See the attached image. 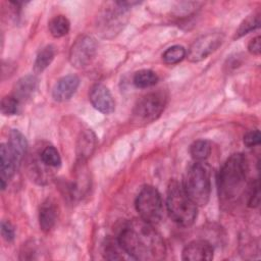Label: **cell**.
Listing matches in <instances>:
<instances>
[{
    "mask_svg": "<svg viewBox=\"0 0 261 261\" xmlns=\"http://www.w3.org/2000/svg\"><path fill=\"white\" fill-rule=\"evenodd\" d=\"M117 241L125 253L135 260L159 261L166 254L165 243L153 224L134 218L121 227Z\"/></svg>",
    "mask_w": 261,
    "mask_h": 261,
    "instance_id": "cell-1",
    "label": "cell"
},
{
    "mask_svg": "<svg viewBox=\"0 0 261 261\" xmlns=\"http://www.w3.org/2000/svg\"><path fill=\"white\" fill-rule=\"evenodd\" d=\"M249 171V163L243 153L230 155L217 176L218 195L222 202H230L242 193Z\"/></svg>",
    "mask_w": 261,
    "mask_h": 261,
    "instance_id": "cell-2",
    "label": "cell"
},
{
    "mask_svg": "<svg viewBox=\"0 0 261 261\" xmlns=\"http://www.w3.org/2000/svg\"><path fill=\"white\" fill-rule=\"evenodd\" d=\"M166 209L169 217L178 225L190 226L197 217V205L186 193L182 184L171 180L167 188Z\"/></svg>",
    "mask_w": 261,
    "mask_h": 261,
    "instance_id": "cell-3",
    "label": "cell"
},
{
    "mask_svg": "<svg viewBox=\"0 0 261 261\" xmlns=\"http://www.w3.org/2000/svg\"><path fill=\"white\" fill-rule=\"evenodd\" d=\"M182 187L197 206H205L210 198L211 181L209 168L203 162H195L187 169Z\"/></svg>",
    "mask_w": 261,
    "mask_h": 261,
    "instance_id": "cell-4",
    "label": "cell"
},
{
    "mask_svg": "<svg viewBox=\"0 0 261 261\" xmlns=\"http://www.w3.org/2000/svg\"><path fill=\"white\" fill-rule=\"evenodd\" d=\"M167 97L161 92H151L143 96L133 109V122L137 124H147L156 120L163 112Z\"/></svg>",
    "mask_w": 261,
    "mask_h": 261,
    "instance_id": "cell-5",
    "label": "cell"
},
{
    "mask_svg": "<svg viewBox=\"0 0 261 261\" xmlns=\"http://www.w3.org/2000/svg\"><path fill=\"white\" fill-rule=\"evenodd\" d=\"M136 209L142 219L156 224L163 216V203L158 190L152 186L144 187L137 196Z\"/></svg>",
    "mask_w": 261,
    "mask_h": 261,
    "instance_id": "cell-6",
    "label": "cell"
},
{
    "mask_svg": "<svg viewBox=\"0 0 261 261\" xmlns=\"http://www.w3.org/2000/svg\"><path fill=\"white\" fill-rule=\"evenodd\" d=\"M97 52V42L89 35H81L73 42L69 51V61L76 68H84L91 63Z\"/></svg>",
    "mask_w": 261,
    "mask_h": 261,
    "instance_id": "cell-7",
    "label": "cell"
},
{
    "mask_svg": "<svg viewBox=\"0 0 261 261\" xmlns=\"http://www.w3.org/2000/svg\"><path fill=\"white\" fill-rule=\"evenodd\" d=\"M223 40L224 35L221 32H211L201 36L190 46L187 54L188 59L191 62H199L207 58L221 46Z\"/></svg>",
    "mask_w": 261,
    "mask_h": 261,
    "instance_id": "cell-8",
    "label": "cell"
},
{
    "mask_svg": "<svg viewBox=\"0 0 261 261\" xmlns=\"http://www.w3.org/2000/svg\"><path fill=\"white\" fill-rule=\"evenodd\" d=\"M138 2H114L112 7H107L101 15V27L105 34H114L120 31L128 8Z\"/></svg>",
    "mask_w": 261,
    "mask_h": 261,
    "instance_id": "cell-9",
    "label": "cell"
},
{
    "mask_svg": "<svg viewBox=\"0 0 261 261\" xmlns=\"http://www.w3.org/2000/svg\"><path fill=\"white\" fill-rule=\"evenodd\" d=\"M89 99L93 107L104 114H110L115 109L113 96L103 84H95L92 86Z\"/></svg>",
    "mask_w": 261,
    "mask_h": 261,
    "instance_id": "cell-10",
    "label": "cell"
},
{
    "mask_svg": "<svg viewBox=\"0 0 261 261\" xmlns=\"http://www.w3.org/2000/svg\"><path fill=\"white\" fill-rule=\"evenodd\" d=\"M19 164L10 152L7 144H1L0 147V185L1 190H5L8 181L12 178Z\"/></svg>",
    "mask_w": 261,
    "mask_h": 261,
    "instance_id": "cell-11",
    "label": "cell"
},
{
    "mask_svg": "<svg viewBox=\"0 0 261 261\" xmlns=\"http://www.w3.org/2000/svg\"><path fill=\"white\" fill-rule=\"evenodd\" d=\"M181 258L186 261L211 260L213 258V247L205 240H195L184 248Z\"/></svg>",
    "mask_w": 261,
    "mask_h": 261,
    "instance_id": "cell-12",
    "label": "cell"
},
{
    "mask_svg": "<svg viewBox=\"0 0 261 261\" xmlns=\"http://www.w3.org/2000/svg\"><path fill=\"white\" fill-rule=\"evenodd\" d=\"M80 85V79L75 74H68L54 85L52 89V97L57 102H64L69 100L76 92Z\"/></svg>",
    "mask_w": 261,
    "mask_h": 261,
    "instance_id": "cell-13",
    "label": "cell"
},
{
    "mask_svg": "<svg viewBox=\"0 0 261 261\" xmlns=\"http://www.w3.org/2000/svg\"><path fill=\"white\" fill-rule=\"evenodd\" d=\"M57 216L58 207L56 202L51 198H47L39 208V224L41 229L45 232L50 231L56 223Z\"/></svg>",
    "mask_w": 261,
    "mask_h": 261,
    "instance_id": "cell-14",
    "label": "cell"
},
{
    "mask_svg": "<svg viewBox=\"0 0 261 261\" xmlns=\"http://www.w3.org/2000/svg\"><path fill=\"white\" fill-rule=\"evenodd\" d=\"M37 86H38V79L35 75L29 74V75L22 76L14 85L12 95L19 102L27 101L34 95L37 89Z\"/></svg>",
    "mask_w": 261,
    "mask_h": 261,
    "instance_id": "cell-15",
    "label": "cell"
},
{
    "mask_svg": "<svg viewBox=\"0 0 261 261\" xmlns=\"http://www.w3.org/2000/svg\"><path fill=\"white\" fill-rule=\"evenodd\" d=\"M10 152L20 165L28 150V142L25 137L17 129H12L9 133V139L6 143Z\"/></svg>",
    "mask_w": 261,
    "mask_h": 261,
    "instance_id": "cell-16",
    "label": "cell"
},
{
    "mask_svg": "<svg viewBox=\"0 0 261 261\" xmlns=\"http://www.w3.org/2000/svg\"><path fill=\"white\" fill-rule=\"evenodd\" d=\"M95 146L96 137L94 133L91 129H87L82 133L76 145L77 161H86V159L93 153Z\"/></svg>",
    "mask_w": 261,
    "mask_h": 261,
    "instance_id": "cell-17",
    "label": "cell"
},
{
    "mask_svg": "<svg viewBox=\"0 0 261 261\" xmlns=\"http://www.w3.org/2000/svg\"><path fill=\"white\" fill-rule=\"evenodd\" d=\"M55 56V49L52 45H48L40 50L38 53L35 63H34V70L37 73L44 71L53 61Z\"/></svg>",
    "mask_w": 261,
    "mask_h": 261,
    "instance_id": "cell-18",
    "label": "cell"
},
{
    "mask_svg": "<svg viewBox=\"0 0 261 261\" xmlns=\"http://www.w3.org/2000/svg\"><path fill=\"white\" fill-rule=\"evenodd\" d=\"M212 146L207 140H197L190 147V154L196 162H203L211 154Z\"/></svg>",
    "mask_w": 261,
    "mask_h": 261,
    "instance_id": "cell-19",
    "label": "cell"
},
{
    "mask_svg": "<svg viewBox=\"0 0 261 261\" xmlns=\"http://www.w3.org/2000/svg\"><path fill=\"white\" fill-rule=\"evenodd\" d=\"M158 82V75L151 69H141L134 74L133 83L137 88L146 89L153 87Z\"/></svg>",
    "mask_w": 261,
    "mask_h": 261,
    "instance_id": "cell-20",
    "label": "cell"
},
{
    "mask_svg": "<svg viewBox=\"0 0 261 261\" xmlns=\"http://www.w3.org/2000/svg\"><path fill=\"white\" fill-rule=\"evenodd\" d=\"M49 32L54 38H61L68 34L70 22L64 15H56L48 23Z\"/></svg>",
    "mask_w": 261,
    "mask_h": 261,
    "instance_id": "cell-21",
    "label": "cell"
},
{
    "mask_svg": "<svg viewBox=\"0 0 261 261\" xmlns=\"http://www.w3.org/2000/svg\"><path fill=\"white\" fill-rule=\"evenodd\" d=\"M104 257L109 260H122L130 258L122 249L117 239L114 241H106V245H104Z\"/></svg>",
    "mask_w": 261,
    "mask_h": 261,
    "instance_id": "cell-22",
    "label": "cell"
},
{
    "mask_svg": "<svg viewBox=\"0 0 261 261\" xmlns=\"http://www.w3.org/2000/svg\"><path fill=\"white\" fill-rule=\"evenodd\" d=\"M40 160L48 167H59L61 164V157L57 149L53 146L45 147L40 153Z\"/></svg>",
    "mask_w": 261,
    "mask_h": 261,
    "instance_id": "cell-23",
    "label": "cell"
},
{
    "mask_svg": "<svg viewBox=\"0 0 261 261\" xmlns=\"http://www.w3.org/2000/svg\"><path fill=\"white\" fill-rule=\"evenodd\" d=\"M260 27V13L256 12L251 15H249L247 18L243 20V22L240 24L238 30L236 31L234 39L241 38L244 35H247L251 31H254Z\"/></svg>",
    "mask_w": 261,
    "mask_h": 261,
    "instance_id": "cell-24",
    "label": "cell"
},
{
    "mask_svg": "<svg viewBox=\"0 0 261 261\" xmlns=\"http://www.w3.org/2000/svg\"><path fill=\"white\" fill-rule=\"evenodd\" d=\"M187 56L186 49L180 45H173L167 48L163 54L162 59L166 64H176Z\"/></svg>",
    "mask_w": 261,
    "mask_h": 261,
    "instance_id": "cell-25",
    "label": "cell"
},
{
    "mask_svg": "<svg viewBox=\"0 0 261 261\" xmlns=\"http://www.w3.org/2000/svg\"><path fill=\"white\" fill-rule=\"evenodd\" d=\"M19 103L20 102L13 95L5 96L1 100V112L7 116L14 115L18 112Z\"/></svg>",
    "mask_w": 261,
    "mask_h": 261,
    "instance_id": "cell-26",
    "label": "cell"
},
{
    "mask_svg": "<svg viewBox=\"0 0 261 261\" xmlns=\"http://www.w3.org/2000/svg\"><path fill=\"white\" fill-rule=\"evenodd\" d=\"M248 194H247V203L248 206L251 208H255L260 203V185L259 179L256 178L254 181H251V184L248 187Z\"/></svg>",
    "mask_w": 261,
    "mask_h": 261,
    "instance_id": "cell-27",
    "label": "cell"
},
{
    "mask_svg": "<svg viewBox=\"0 0 261 261\" xmlns=\"http://www.w3.org/2000/svg\"><path fill=\"white\" fill-rule=\"evenodd\" d=\"M260 142H261V135L259 129L249 130L244 136V144L249 148L259 145Z\"/></svg>",
    "mask_w": 261,
    "mask_h": 261,
    "instance_id": "cell-28",
    "label": "cell"
},
{
    "mask_svg": "<svg viewBox=\"0 0 261 261\" xmlns=\"http://www.w3.org/2000/svg\"><path fill=\"white\" fill-rule=\"evenodd\" d=\"M1 234H2L3 239L8 243H10L14 240L15 230L10 221H8V220L1 221Z\"/></svg>",
    "mask_w": 261,
    "mask_h": 261,
    "instance_id": "cell-29",
    "label": "cell"
},
{
    "mask_svg": "<svg viewBox=\"0 0 261 261\" xmlns=\"http://www.w3.org/2000/svg\"><path fill=\"white\" fill-rule=\"evenodd\" d=\"M248 50L253 55H259L261 51V38L260 36H256L253 38L248 44Z\"/></svg>",
    "mask_w": 261,
    "mask_h": 261,
    "instance_id": "cell-30",
    "label": "cell"
}]
</instances>
